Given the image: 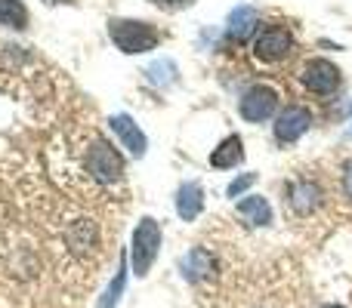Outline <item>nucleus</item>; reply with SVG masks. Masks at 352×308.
<instances>
[{"label": "nucleus", "mask_w": 352, "mask_h": 308, "mask_svg": "<svg viewBox=\"0 0 352 308\" xmlns=\"http://www.w3.org/2000/svg\"><path fill=\"white\" fill-rule=\"evenodd\" d=\"M256 25H260V12H256L254 6H238V10H232V16H229V37L238 43H244L256 31Z\"/></svg>", "instance_id": "ddd939ff"}, {"label": "nucleus", "mask_w": 352, "mask_h": 308, "mask_svg": "<svg viewBox=\"0 0 352 308\" xmlns=\"http://www.w3.org/2000/svg\"><path fill=\"white\" fill-rule=\"evenodd\" d=\"M155 6H161V10H186V6H192L195 0H152Z\"/></svg>", "instance_id": "a211bd4d"}, {"label": "nucleus", "mask_w": 352, "mask_h": 308, "mask_svg": "<svg viewBox=\"0 0 352 308\" xmlns=\"http://www.w3.org/2000/svg\"><path fill=\"white\" fill-rule=\"evenodd\" d=\"M0 25L6 28H25L28 25V10L22 0H0Z\"/></svg>", "instance_id": "2eb2a0df"}, {"label": "nucleus", "mask_w": 352, "mask_h": 308, "mask_svg": "<svg viewBox=\"0 0 352 308\" xmlns=\"http://www.w3.org/2000/svg\"><path fill=\"white\" fill-rule=\"evenodd\" d=\"M312 127V115L300 105H291L287 111H281L275 121V139L278 142H297L306 130Z\"/></svg>", "instance_id": "6e6552de"}, {"label": "nucleus", "mask_w": 352, "mask_h": 308, "mask_svg": "<svg viewBox=\"0 0 352 308\" xmlns=\"http://www.w3.org/2000/svg\"><path fill=\"white\" fill-rule=\"evenodd\" d=\"M343 194H346V198L352 200V161L346 163V167H343Z\"/></svg>", "instance_id": "6ab92c4d"}, {"label": "nucleus", "mask_w": 352, "mask_h": 308, "mask_svg": "<svg viewBox=\"0 0 352 308\" xmlns=\"http://www.w3.org/2000/svg\"><path fill=\"white\" fill-rule=\"evenodd\" d=\"M109 34H111V40H115V47L127 56L148 53V49H155L158 40H161V34H158L155 25L136 22V19H111Z\"/></svg>", "instance_id": "f257e3e1"}, {"label": "nucleus", "mask_w": 352, "mask_h": 308, "mask_svg": "<svg viewBox=\"0 0 352 308\" xmlns=\"http://www.w3.org/2000/svg\"><path fill=\"white\" fill-rule=\"evenodd\" d=\"M179 268H182V278L186 281H204L213 274V256L207 253L204 247H195L192 253L182 256Z\"/></svg>", "instance_id": "f8f14e48"}, {"label": "nucleus", "mask_w": 352, "mask_h": 308, "mask_svg": "<svg viewBox=\"0 0 352 308\" xmlns=\"http://www.w3.org/2000/svg\"><path fill=\"white\" fill-rule=\"evenodd\" d=\"M275 108H278V93H275L272 86H263V84L250 86V90L241 96V102H238V115H241L248 123L269 121V117L275 115Z\"/></svg>", "instance_id": "20e7f679"}, {"label": "nucleus", "mask_w": 352, "mask_h": 308, "mask_svg": "<svg viewBox=\"0 0 352 308\" xmlns=\"http://www.w3.org/2000/svg\"><path fill=\"white\" fill-rule=\"evenodd\" d=\"M285 204L291 206L297 216H309V213L318 210V204H322V188H318L312 179H297L287 185Z\"/></svg>", "instance_id": "0eeeda50"}, {"label": "nucleus", "mask_w": 352, "mask_h": 308, "mask_svg": "<svg viewBox=\"0 0 352 308\" xmlns=\"http://www.w3.org/2000/svg\"><path fill=\"white\" fill-rule=\"evenodd\" d=\"M47 3H72V0H47Z\"/></svg>", "instance_id": "aec40b11"}, {"label": "nucleus", "mask_w": 352, "mask_h": 308, "mask_svg": "<svg viewBox=\"0 0 352 308\" xmlns=\"http://www.w3.org/2000/svg\"><path fill=\"white\" fill-rule=\"evenodd\" d=\"M238 216H244L250 225H269L272 222V206L260 194H248L238 200Z\"/></svg>", "instance_id": "4468645a"}, {"label": "nucleus", "mask_w": 352, "mask_h": 308, "mask_svg": "<svg viewBox=\"0 0 352 308\" xmlns=\"http://www.w3.org/2000/svg\"><path fill=\"white\" fill-rule=\"evenodd\" d=\"M322 308H343V305H322Z\"/></svg>", "instance_id": "412c9836"}, {"label": "nucleus", "mask_w": 352, "mask_h": 308, "mask_svg": "<svg viewBox=\"0 0 352 308\" xmlns=\"http://www.w3.org/2000/svg\"><path fill=\"white\" fill-rule=\"evenodd\" d=\"M303 84L306 90H312L316 96H331V93L340 86V68L328 59H309L303 65Z\"/></svg>", "instance_id": "423d86ee"}, {"label": "nucleus", "mask_w": 352, "mask_h": 308, "mask_svg": "<svg viewBox=\"0 0 352 308\" xmlns=\"http://www.w3.org/2000/svg\"><path fill=\"white\" fill-rule=\"evenodd\" d=\"M158 247H161V225L152 216L140 219L133 231V247H130V259H133V274L146 278L152 272L155 259H158Z\"/></svg>", "instance_id": "f03ea898"}, {"label": "nucleus", "mask_w": 352, "mask_h": 308, "mask_svg": "<svg viewBox=\"0 0 352 308\" xmlns=\"http://www.w3.org/2000/svg\"><path fill=\"white\" fill-rule=\"evenodd\" d=\"M87 169L96 182H105V185H115L124 176V157L115 152L105 139L93 136V145L87 148Z\"/></svg>", "instance_id": "7ed1b4c3"}, {"label": "nucleus", "mask_w": 352, "mask_h": 308, "mask_svg": "<svg viewBox=\"0 0 352 308\" xmlns=\"http://www.w3.org/2000/svg\"><path fill=\"white\" fill-rule=\"evenodd\" d=\"M124 281H127V274H124V265H121L118 274H115V281H111L109 290H105V296L99 299V308H115L118 305V299H121V293H124Z\"/></svg>", "instance_id": "dca6fc26"}, {"label": "nucleus", "mask_w": 352, "mask_h": 308, "mask_svg": "<svg viewBox=\"0 0 352 308\" xmlns=\"http://www.w3.org/2000/svg\"><path fill=\"white\" fill-rule=\"evenodd\" d=\"M294 53V37L287 28H266L256 34L254 40V56L266 65H278Z\"/></svg>", "instance_id": "39448f33"}, {"label": "nucleus", "mask_w": 352, "mask_h": 308, "mask_svg": "<svg viewBox=\"0 0 352 308\" xmlns=\"http://www.w3.org/2000/svg\"><path fill=\"white\" fill-rule=\"evenodd\" d=\"M241 161H244L241 136H226V139L219 142V145L213 148V154H210V167H217V169H232V167H238Z\"/></svg>", "instance_id": "9b49d317"}, {"label": "nucleus", "mask_w": 352, "mask_h": 308, "mask_svg": "<svg viewBox=\"0 0 352 308\" xmlns=\"http://www.w3.org/2000/svg\"><path fill=\"white\" fill-rule=\"evenodd\" d=\"M109 127L115 130L118 142H121V145L127 148V152L133 154V157H142V154H146V148H148L146 133H142L140 123H136L130 115H115V117L109 121Z\"/></svg>", "instance_id": "1a4fd4ad"}, {"label": "nucleus", "mask_w": 352, "mask_h": 308, "mask_svg": "<svg viewBox=\"0 0 352 308\" xmlns=\"http://www.w3.org/2000/svg\"><path fill=\"white\" fill-rule=\"evenodd\" d=\"M201 210H204V191H201L198 182L179 185V191H176V213H179V219L192 222V219L201 216Z\"/></svg>", "instance_id": "9d476101"}, {"label": "nucleus", "mask_w": 352, "mask_h": 308, "mask_svg": "<svg viewBox=\"0 0 352 308\" xmlns=\"http://www.w3.org/2000/svg\"><path fill=\"white\" fill-rule=\"evenodd\" d=\"M256 182V176L254 173H244V176H238L235 182H229V188H226V194H229V198H238V194L244 191V188H250Z\"/></svg>", "instance_id": "f3484780"}]
</instances>
